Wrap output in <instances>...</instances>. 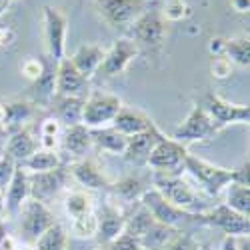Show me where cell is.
Segmentation results:
<instances>
[{
	"label": "cell",
	"instance_id": "d590c367",
	"mask_svg": "<svg viewBox=\"0 0 250 250\" xmlns=\"http://www.w3.org/2000/svg\"><path fill=\"white\" fill-rule=\"evenodd\" d=\"M70 230H72V236H74V238H80V240L96 238V232H98V218H96V212H90V214H84V216L72 218Z\"/></svg>",
	"mask_w": 250,
	"mask_h": 250
},
{
	"label": "cell",
	"instance_id": "4fadbf2b",
	"mask_svg": "<svg viewBox=\"0 0 250 250\" xmlns=\"http://www.w3.org/2000/svg\"><path fill=\"white\" fill-rule=\"evenodd\" d=\"M132 26V40L136 44H144L148 48H160L166 38V20L158 10H144Z\"/></svg>",
	"mask_w": 250,
	"mask_h": 250
},
{
	"label": "cell",
	"instance_id": "60d3db41",
	"mask_svg": "<svg viewBox=\"0 0 250 250\" xmlns=\"http://www.w3.org/2000/svg\"><path fill=\"white\" fill-rule=\"evenodd\" d=\"M106 246H108L106 250H140V244H138V240H136L134 236L126 234V232L118 234V236H116L112 242H108Z\"/></svg>",
	"mask_w": 250,
	"mask_h": 250
},
{
	"label": "cell",
	"instance_id": "816d5d0a",
	"mask_svg": "<svg viewBox=\"0 0 250 250\" xmlns=\"http://www.w3.org/2000/svg\"><path fill=\"white\" fill-rule=\"evenodd\" d=\"M4 122V108H2V104H0V124Z\"/></svg>",
	"mask_w": 250,
	"mask_h": 250
},
{
	"label": "cell",
	"instance_id": "9a60e30c",
	"mask_svg": "<svg viewBox=\"0 0 250 250\" xmlns=\"http://www.w3.org/2000/svg\"><path fill=\"white\" fill-rule=\"evenodd\" d=\"M56 96H76V98H86L88 96V78H84L72 66L70 58L58 60Z\"/></svg>",
	"mask_w": 250,
	"mask_h": 250
},
{
	"label": "cell",
	"instance_id": "2e32d148",
	"mask_svg": "<svg viewBox=\"0 0 250 250\" xmlns=\"http://www.w3.org/2000/svg\"><path fill=\"white\" fill-rule=\"evenodd\" d=\"M56 70H58V60L50 58L48 54L42 56V74H40L30 86V102L40 104V106H46L52 104L54 96H56Z\"/></svg>",
	"mask_w": 250,
	"mask_h": 250
},
{
	"label": "cell",
	"instance_id": "44dd1931",
	"mask_svg": "<svg viewBox=\"0 0 250 250\" xmlns=\"http://www.w3.org/2000/svg\"><path fill=\"white\" fill-rule=\"evenodd\" d=\"M38 148H40L38 138L32 134V130L28 126H22L20 130L10 132L4 154L10 156L16 164H20V162H24L26 158H30Z\"/></svg>",
	"mask_w": 250,
	"mask_h": 250
},
{
	"label": "cell",
	"instance_id": "f907efd6",
	"mask_svg": "<svg viewBox=\"0 0 250 250\" xmlns=\"http://www.w3.org/2000/svg\"><path fill=\"white\" fill-rule=\"evenodd\" d=\"M14 250H36L34 246H30V244H20V246H16Z\"/></svg>",
	"mask_w": 250,
	"mask_h": 250
},
{
	"label": "cell",
	"instance_id": "5bb4252c",
	"mask_svg": "<svg viewBox=\"0 0 250 250\" xmlns=\"http://www.w3.org/2000/svg\"><path fill=\"white\" fill-rule=\"evenodd\" d=\"M68 178V170H64V166L48 172H34L28 174V182H30V198L42 202V204H50L62 190H64V184Z\"/></svg>",
	"mask_w": 250,
	"mask_h": 250
},
{
	"label": "cell",
	"instance_id": "8fae6325",
	"mask_svg": "<svg viewBox=\"0 0 250 250\" xmlns=\"http://www.w3.org/2000/svg\"><path fill=\"white\" fill-rule=\"evenodd\" d=\"M196 220L202 224L218 228V230H222L228 236H240V234L250 232V218L234 212L232 208H228L226 204H218L214 208H208L206 212L196 214Z\"/></svg>",
	"mask_w": 250,
	"mask_h": 250
},
{
	"label": "cell",
	"instance_id": "7dc6e473",
	"mask_svg": "<svg viewBox=\"0 0 250 250\" xmlns=\"http://www.w3.org/2000/svg\"><path fill=\"white\" fill-rule=\"evenodd\" d=\"M234 244H236V250H250V238H248V234L234 236Z\"/></svg>",
	"mask_w": 250,
	"mask_h": 250
},
{
	"label": "cell",
	"instance_id": "52a82bcc",
	"mask_svg": "<svg viewBox=\"0 0 250 250\" xmlns=\"http://www.w3.org/2000/svg\"><path fill=\"white\" fill-rule=\"evenodd\" d=\"M216 132H218V128H216V124L210 120V116L204 112L202 106L194 104V106L190 108V112H188V116H186L176 126L172 138L176 142H180V144L202 142V140L212 138Z\"/></svg>",
	"mask_w": 250,
	"mask_h": 250
},
{
	"label": "cell",
	"instance_id": "4dcf8cb0",
	"mask_svg": "<svg viewBox=\"0 0 250 250\" xmlns=\"http://www.w3.org/2000/svg\"><path fill=\"white\" fill-rule=\"evenodd\" d=\"M224 56L242 68L250 66V40L248 36H234L226 38L224 42Z\"/></svg>",
	"mask_w": 250,
	"mask_h": 250
},
{
	"label": "cell",
	"instance_id": "8d00e7d4",
	"mask_svg": "<svg viewBox=\"0 0 250 250\" xmlns=\"http://www.w3.org/2000/svg\"><path fill=\"white\" fill-rule=\"evenodd\" d=\"M158 12L166 22H180V20H184L190 14V6L186 0H164V4Z\"/></svg>",
	"mask_w": 250,
	"mask_h": 250
},
{
	"label": "cell",
	"instance_id": "ab89813d",
	"mask_svg": "<svg viewBox=\"0 0 250 250\" xmlns=\"http://www.w3.org/2000/svg\"><path fill=\"white\" fill-rule=\"evenodd\" d=\"M20 74L24 78H28L30 82H34L40 74H42V58H26L20 62Z\"/></svg>",
	"mask_w": 250,
	"mask_h": 250
},
{
	"label": "cell",
	"instance_id": "11a10c76",
	"mask_svg": "<svg viewBox=\"0 0 250 250\" xmlns=\"http://www.w3.org/2000/svg\"><path fill=\"white\" fill-rule=\"evenodd\" d=\"M2 194H4V192H2V188H0V202H2Z\"/></svg>",
	"mask_w": 250,
	"mask_h": 250
},
{
	"label": "cell",
	"instance_id": "3957f363",
	"mask_svg": "<svg viewBox=\"0 0 250 250\" xmlns=\"http://www.w3.org/2000/svg\"><path fill=\"white\" fill-rule=\"evenodd\" d=\"M124 106L122 100L116 94L108 92H92L84 98V108H82V124L86 128H104L110 126L118 110Z\"/></svg>",
	"mask_w": 250,
	"mask_h": 250
},
{
	"label": "cell",
	"instance_id": "6f0895ef",
	"mask_svg": "<svg viewBox=\"0 0 250 250\" xmlns=\"http://www.w3.org/2000/svg\"><path fill=\"white\" fill-rule=\"evenodd\" d=\"M140 250H144V248H140Z\"/></svg>",
	"mask_w": 250,
	"mask_h": 250
},
{
	"label": "cell",
	"instance_id": "6da1fadb",
	"mask_svg": "<svg viewBox=\"0 0 250 250\" xmlns=\"http://www.w3.org/2000/svg\"><path fill=\"white\" fill-rule=\"evenodd\" d=\"M154 188L172 206L180 208V210L188 212V214H202L208 210V204L198 196V192L192 190V186L188 182H184L178 174L156 172Z\"/></svg>",
	"mask_w": 250,
	"mask_h": 250
},
{
	"label": "cell",
	"instance_id": "d6a6232c",
	"mask_svg": "<svg viewBox=\"0 0 250 250\" xmlns=\"http://www.w3.org/2000/svg\"><path fill=\"white\" fill-rule=\"evenodd\" d=\"M64 210L70 218H78L94 212V200L86 190H74L68 192L64 198Z\"/></svg>",
	"mask_w": 250,
	"mask_h": 250
},
{
	"label": "cell",
	"instance_id": "5b68a950",
	"mask_svg": "<svg viewBox=\"0 0 250 250\" xmlns=\"http://www.w3.org/2000/svg\"><path fill=\"white\" fill-rule=\"evenodd\" d=\"M186 154H188V150H186L184 144L162 134L156 142V146L152 148V152L148 154L146 164L150 166V168H154L156 172L174 174L182 168Z\"/></svg>",
	"mask_w": 250,
	"mask_h": 250
},
{
	"label": "cell",
	"instance_id": "74e56055",
	"mask_svg": "<svg viewBox=\"0 0 250 250\" xmlns=\"http://www.w3.org/2000/svg\"><path fill=\"white\" fill-rule=\"evenodd\" d=\"M234 70V64L230 60H228L226 56H214L210 60V74L216 78V80H226V78H230Z\"/></svg>",
	"mask_w": 250,
	"mask_h": 250
},
{
	"label": "cell",
	"instance_id": "b9f144b4",
	"mask_svg": "<svg viewBox=\"0 0 250 250\" xmlns=\"http://www.w3.org/2000/svg\"><path fill=\"white\" fill-rule=\"evenodd\" d=\"M196 248H198V244L192 240V236H188V234H176V238L170 240L162 250H196Z\"/></svg>",
	"mask_w": 250,
	"mask_h": 250
},
{
	"label": "cell",
	"instance_id": "277c9868",
	"mask_svg": "<svg viewBox=\"0 0 250 250\" xmlns=\"http://www.w3.org/2000/svg\"><path fill=\"white\" fill-rule=\"evenodd\" d=\"M202 108L208 116H210V120L216 124L218 130L228 126V124H248V120H250V108L246 104L228 102L214 92L206 94Z\"/></svg>",
	"mask_w": 250,
	"mask_h": 250
},
{
	"label": "cell",
	"instance_id": "f35d334b",
	"mask_svg": "<svg viewBox=\"0 0 250 250\" xmlns=\"http://www.w3.org/2000/svg\"><path fill=\"white\" fill-rule=\"evenodd\" d=\"M16 166L18 164L10 156H6V154L0 156V188H2V192L6 190V186L10 184L14 172H16Z\"/></svg>",
	"mask_w": 250,
	"mask_h": 250
},
{
	"label": "cell",
	"instance_id": "bcb514c9",
	"mask_svg": "<svg viewBox=\"0 0 250 250\" xmlns=\"http://www.w3.org/2000/svg\"><path fill=\"white\" fill-rule=\"evenodd\" d=\"M230 6H232V10H236L240 14H246L248 8H250V0H230Z\"/></svg>",
	"mask_w": 250,
	"mask_h": 250
},
{
	"label": "cell",
	"instance_id": "1f68e13d",
	"mask_svg": "<svg viewBox=\"0 0 250 250\" xmlns=\"http://www.w3.org/2000/svg\"><path fill=\"white\" fill-rule=\"evenodd\" d=\"M226 206L232 208L234 212L250 216V188L240 182H230L226 186Z\"/></svg>",
	"mask_w": 250,
	"mask_h": 250
},
{
	"label": "cell",
	"instance_id": "f6af8a7d",
	"mask_svg": "<svg viewBox=\"0 0 250 250\" xmlns=\"http://www.w3.org/2000/svg\"><path fill=\"white\" fill-rule=\"evenodd\" d=\"M14 30L10 26H0V48H6L14 42Z\"/></svg>",
	"mask_w": 250,
	"mask_h": 250
},
{
	"label": "cell",
	"instance_id": "ac0fdd59",
	"mask_svg": "<svg viewBox=\"0 0 250 250\" xmlns=\"http://www.w3.org/2000/svg\"><path fill=\"white\" fill-rule=\"evenodd\" d=\"M58 142H60L62 152L72 156V158H76V160L86 158V154L94 146V144H92V136H90V128H86L84 124L66 126L64 130L60 132Z\"/></svg>",
	"mask_w": 250,
	"mask_h": 250
},
{
	"label": "cell",
	"instance_id": "ffe728a7",
	"mask_svg": "<svg viewBox=\"0 0 250 250\" xmlns=\"http://www.w3.org/2000/svg\"><path fill=\"white\" fill-rule=\"evenodd\" d=\"M2 198H4V202H2L4 210L10 216H18L22 204L30 198V182H28V172L24 168L16 166V172H14L10 184L6 186Z\"/></svg>",
	"mask_w": 250,
	"mask_h": 250
},
{
	"label": "cell",
	"instance_id": "cb8c5ba5",
	"mask_svg": "<svg viewBox=\"0 0 250 250\" xmlns=\"http://www.w3.org/2000/svg\"><path fill=\"white\" fill-rule=\"evenodd\" d=\"M104 50L100 44H94V42H84L76 48V52L70 56V62L72 66L84 76V78H92L100 66V62L104 58Z\"/></svg>",
	"mask_w": 250,
	"mask_h": 250
},
{
	"label": "cell",
	"instance_id": "30bf717a",
	"mask_svg": "<svg viewBox=\"0 0 250 250\" xmlns=\"http://www.w3.org/2000/svg\"><path fill=\"white\" fill-rule=\"evenodd\" d=\"M44 20V40H46V54L54 60L64 58L66 46V30H68V18L60 8L44 6L42 8Z\"/></svg>",
	"mask_w": 250,
	"mask_h": 250
},
{
	"label": "cell",
	"instance_id": "d4e9b609",
	"mask_svg": "<svg viewBox=\"0 0 250 250\" xmlns=\"http://www.w3.org/2000/svg\"><path fill=\"white\" fill-rule=\"evenodd\" d=\"M82 108H84V98H76V96H54V100H52L54 118L60 124H64V126L82 124Z\"/></svg>",
	"mask_w": 250,
	"mask_h": 250
},
{
	"label": "cell",
	"instance_id": "f1b7e54d",
	"mask_svg": "<svg viewBox=\"0 0 250 250\" xmlns=\"http://www.w3.org/2000/svg\"><path fill=\"white\" fill-rule=\"evenodd\" d=\"M18 166L20 168H24L28 174H34V172H48V170L60 168L62 160H60V154L56 150L38 148L30 158H26L24 162H20Z\"/></svg>",
	"mask_w": 250,
	"mask_h": 250
},
{
	"label": "cell",
	"instance_id": "9f6ffc18",
	"mask_svg": "<svg viewBox=\"0 0 250 250\" xmlns=\"http://www.w3.org/2000/svg\"><path fill=\"white\" fill-rule=\"evenodd\" d=\"M94 250H98V248H94Z\"/></svg>",
	"mask_w": 250,
	"mask_h": 250
},
{
	"label": "cell",
	"instance_id": "836d02e7",
	"mask_svg": "<svg viewBox=\"0 0 250 250\" xmlns=\"http://www.w3.org/2000/svg\"><path fill=\"white\" fill-rule=\"evenodd\" d=\"M36 250H66L68 248V234L58 222L52 224L48 230L36 240Z\"/></svg>",
	"mask_w": 250,
	"mask_h": 250
},
{
	"label": "cell",
	"instance_id": "d6986e66",
	"mask_svg": "<svg viewBox=\"0 0 250 250\" xmlns=\"http://www.w3.org/2000/svg\"><path fill=\"white\" fill-rule=\"evenodd\" d=\"M74 182H78L82 188L86 190H100V188H110L112 180L102 172V168L90 158H82V160H76L72 166H70V172H68Z\"/></svg>",
	"mask_w": 250,
	"mask_h": 250
},
{
	"label": "cell",
	"instance_id": "ba28073f",
	"mask_svg": "<svg viewBox=\"0 0 250 250\" xmlns=\"http://www.w3.org/2000/svg\"><path fill=\"white\" fill-rule=\"evenodd\" d=\"M140 204L146 208L150 212V216L154 218V222L158 224H164V226H172L176 228L178 224L186 222V220H196V214H188L180 210V208L172 206L168 200H166L154 186L152 188H146L140 196Z\"/></svg>",
	"mask_w": 250,
	"mask_h": 250
},
{
	"label": "cell",
	"instance_id": "681fc988",
	"mask_svg": "<svg viewBox=\"0 0 250 250\" xmlns=\"http://www.w3.org/2000/svg\"><path fill=\"white\" fill-rule=\"evenodd\" d=\"M220 250H236V244H234V236H224L222 238V244H220Z\"/></svg>",
	"mask_w": 250,
	"mask_h": 250
},
{
	"label": "cell",
	"instance_id": "7402d4cb",
	"mask_svg": "<svg viewBox=\"0 0 250 250\" xmlns=\"http://www.w3.org/2000/svg\"><path fill=\"white\" fill-rule=\"evenodd\" d=\"M110 126L114 130H118L122 136H134V134H140L144 130H148L154 126V122L140 110H134V108H128V106H122L118 110V114L114 116Z\"/></svg>",
	"mask_w": 250,
	"mask_h": 250
},
{
	"label": "cell",
	"instance_id": "ee69618b",
	"mask_svg": "<svg viewBox=\"0 0 250 250\" xmlns=\"http://www.w3.org/2000/svg\"><path fill=\"white\" fill-rule=\"evenodd\" d=\"M224 42H226V38H222V36L210 38V42H208V52L212 54V58L214 56H224Z\"/></svg>",
	"mask_w": 250,
	"mask_h": 250
},
{
	"label": "cell",
	"instance_id": "484cf974",
	"mask_svg": "<svg viewBox=\"0 0 250 250\" xmlns=\"http://www.w3.org/2000/svg\"><path fill=\"white\" fill-rule=\"evenodd\" d=\"M2 108H4L2 126L8 132H14V130H20L32 118L36 106L30 100H8V102L2 104Z\"/></svg>",
	"mask_w": 250,
	"mask_h": 250
},
{
	"label": "cell",
	"instance_id": "603a6c76",
	"mask_svg": "<svg viewBox=\"0 0 250 250\" xmlns=\"http://www.w3.org/2000/svg\"><path fill=\"white\" fill-rule=\"evenodd\" d=\"M162 136V132L156 128V124L152 128L144 130L140 134H134V136H128L126 140V150H124V158L128 162H146L148 154L152 152V148L156 146L158 138Z\"/></svg>",
	"mask_w": 250,
	"mask_h": 250
},
{
	"label": "cell",
	"instance_id": "8992f818",
	"mask_svg": "<svg viewBox=\"0 0 250 250\" xmlns=\"http://www.w3.org/2000/svg\"><path fill=\"white\" fill-rule=\"evenodd\" d=\"M100 18L112 28L130 26L146 10L144 0H94Z\"/></svg>",
	"mask_w": 250,
	"mask_h": 250
},
{
	"label": "cell",
	"instance_id": "4316f807",
	"mask_svg": "<svg viewBox=\"0 0 250 250\" xmlns=\"http://www.w3.org/2000/svg\"><path fill=\"white\" fill-rule=\"evenodd\" d=\"M92 136V144L108 154H124L126 150V136H122L118 130H114L112 126H104V128H92L90 130Z\"/></svg>",
	"mask_w": 250,
	"mask_h": 250
},
{
	"label": "cell",
	"instance_id": "9c48e42d",
	"mask_svg": "<svg viewBox=\"0 0 250 250\" xmlns=\"http://www.w3.org/2000/svg\"><path fill=\"white\" fill-rule=\"evenodd\" d=\"M18 216H20V230H22V234L28 240H34V242L42 236L52 224H56L54 214L50 212L48 204H42L34 198H28L22 204Z\"/></svg>",
	"mask_w": 250,
	"mask_h": 250
},
{
	"label": "cell",
	"instance_id": "f5cc1de1",
	"mask_svg": "<svg viewBox=\"0 0 250 250\" xmlns=\"http://www.w3.org/2000/svg\"><path fill=\"white\" fill-rule=\"evenodd\" d=\"M2 212H4V206H2V202H0V222H2Z\"/></svg>",
	"mask_w": 250,
	"mask_h": 250
},
{
	"label": "cell",
	"instance_id": "db71d44e",
	"mask_svg": "<svg viewBox=\"0 0 250 250\" xmlns=\"http://www.w3.org/2000/svg\"><path fill=\"white\" fill-rule=\"evenodd\" d=\"M196 250H212V248H208V246H198Z\"/></svg>",
	"mask_w": 250,
	"mask_h": 250
},
{
	"label": "cell",
	"instance_id": "e0dca14e",
	"mask_svg": "<svg viewBox=\"0 0 250 250\" xmlns=\"http://www.w3.org/2000/svg\"><path fill=\"white\" fill-rule=\"evenodd\" d=\"M98 218V232L96 238L102 244L112 242L118 234L124 232V224H126V214L120 210V206L114 202H104L100 206V212H96Z\"/></svg>",
	"mask_w": 250,
	"mask_h": 250
},
{
	"label": "cell",
	"instance_id": "c3c4849f",
	"mask_svg": "<svg viewBox=\"0 0 250 250\" xmlns=\"http://www.w3.org/2000/svg\"><path fill=\"white\" fill-rule=\"evenodd\" d=\"M8 136H10V132L0 124V156L4 154V148H6V142H8Z\"/></svg>",
	"mask_w": 250,
	"mask_h": 250
},
{
	"label": "cell",
	"instance_id": "7c38bea8",
	"mask_svg": "<svg viewBox=\"0 0 250 250\" xmlns=\"http://www.w3.org/2000/svg\"><path fill=\"white\" fill-rule=\"evenodd\" d=\"M138 56V44L132 38H118L116 42L104 52V58L96 70L98 76L102 78H114L122 74L128 68V64Z\"/></svg>",
	"mask_w": 250,
	"mask_h": 250
},
{
	"label": "cell",
	"instance_id": "7bdbcfd3",
	"mask_svg": "<svg viewBox=\"0 0 250 250\" xmlns=\"http://www.w3.org/2000/svg\"><path fill=\"white\" fill-rule=\"evenodd\" d=\"M40 136H52V138H60V132H62V124L50 116V118H44L40 122V128H38Z\"/></svg>",
	"mask_w": 250,
	"mask_h": 250
},
{
	"label": "cell",
	"instance_id": "83f0119b",
	"mask_svg": "<svg viewBox=\"0 0 250 250\" xmlns=\"http://www.w3.org/2000/svg\"><path fill=\"white\" fill-rule=\"evenodd\" d=\"M176 234H178L176 228L154 222V224L148 228V230L138 238V244H140V248H144V250H162L170 240L176 238Z\"/></svg>",
	"mask_w": 250,
	"mask_h": 250
},
{
	"label": "cell",
	"instance_id": "e575fe53",
	"mask_svg": "<svg viewBox=\"0 0 250 250\" xmlns=\"http://www.w3.org/2000/svg\"><path fill=\"white\" fill-rule=\"evenodd\" d=\"M154 224V218L150 216V212L144 208L142 204L138 206V210L132 212L130 216H126V224H124V232L134 236L136 240L148 230V228Z\"/></svg>",
	"mask_w": 250,
	"mask_h": 250
},
{
	"label": "cell",
	"instance_id": "7a4b0ae2",
	"mask_svg": "<svg viewBox=\"0 0 250 250\" xmlns=\"http://www.w3.org/2000/svg\"><path fill=\"white\" fill-rule=\"evenodd\" d=\"M182 168L190 176H194V180L202 186V190L210 196H218L228 184L236 180V168H224V166L212 164L190 152L186 154Z\"/></svg>",
	"mask_w": 250,
	"mask_h": 250
},
{
	"label": "cell",
	"instance_id": "f546056e",
	"mask_svg": "<svg viewBox=\"0 0 250 250\" xmlns=\"http://www.w3.org/2000/svg\"><path fill=\"white\" fill-rule=\"evenodd\" d=\"M110 188H112L116 200H120L124 204H130V202H140V196L144 190H146V186H144V182L140 178L124 176V178L112 182Z\"/></svg>",
	"mask_w": 250,
	"mask_h": 250
}]
</instances>
